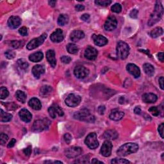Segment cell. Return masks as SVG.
<instances>
[{
	"label": "cell",
	"instance_id": "4fadbf2b",
	"mask_svg": "<svg viewBox=\"0 0 164 164\" xmlns=\"http://www.w3.org/2000/svg\"><path fill=\"white\" fill-rule=\"evenodd\" d=\"M98 54V51H97L96 48L91 46H88L87 49L85 50L84 55L85 58H87L88 60H94L97 58Z\"/></svg>",
	"mask_w": 164,
	"mask_h": 164
},
{
	"label": "cell",
	"instance_id": "91938a15",
	"mask_svg": "<svg viewBox=\"0 0 164 164\" xmlns=\"http://www.w3.org/2000/svg\"><path fill=\"white\" fill-rule=\"evenodd\" d=\"M158 58L159 59V60L162 62H163V52H160L158 53Z\"/></svg>",
	"mask_w": 164,
	"mask_h": 164
},
{
	"label": "cell",
	"instance_id": "7a4b0ae2",
	"mask_svg": "<svg viewBox=\"0 0 164 164\" xmlns=\"http://www.w3.org/2000/svg\"><path fill=\"white\" fill-rule=\"evenodd\" d=\"M139 150V146L135 143L129 142L125 144L118 149L117 154L119 157H126L131 153H136Z\"/></svg>",
	"mask_w": 164,
	"mask_h": 164
},
{
	"label": "cell",
	"instance_id": "277c9868",
	"mask_svg": "<svg viewBox=\"0 0 164 164\" xmlns=\"http://www.w3.org/2000/svg\"><path fill=\"white\" fill-rule=\"evenodd\" d=\"M116 50L117 57L121 60H124L128 57L130 52V47L125 42L119 41L117 43Z\"/></svg>",
	"mask_w": 164,
	"mask_h": 164
},
{
	"label": "cell",
	"instance_id": "e7e4bbea",
	"mask_svg": "<svg viewBox=\"0 0 164 164\" xmlns=\"http://www.w3.org/2000/svg\"><path fill=\"white\" fill-rule=\"evenodd\" d=\"M124 99H125V98L124 97H120L119 99V103L120 104H123L124 103Z\"/></svg>",
	"mask_w": 164,
	"mask_h": 164
},
{
	"label": "cell",
	"instance_id": "f907efd6",
	"mask_svg": "<svg viewBox=\"0 0 164 164\" xmlns=\"http://www.w3.org/2000/svg\"><path fill=\"white\" fill-rule=\"evenodd\" d=\"M138 14H139L138 10H137V9H133L132 11L130 12V16L131 18L136 19V18H137V16H138Z\"/></svg>",
	"mask_w": 164,
	"mask_h": 164
},
{
	"label": "cell",
	"instance_id": "6f0895ef",
	"mask_svg": "<svg viewBox=\"0 0 164 164\" xmlns=\"http://www.w3.org/2000/svg\"><path fill=\"white\" fill-rule=\"evenodd\" d=\"M81 19L83 20V21H88V19H90V15L89 14H83L82 17H81Z\"/></svg>",
	"mask_w": 164,
	"mask_h": 164
},
{
	"label": "cell",
	"instance_id": "db71d44e",
	"mask_svg": "<svg viewBox=\"0 0 164 164\" xmlns=\"http://www.w3.org/2000/svg\"><path fill=\"white\" fill-rule=\"evenodd\" d=\"M75 9L76 10V11L78 12L83 11V10H84L85 9V7L82 5H76V7H75Z\"/></svg>",
	"mask_w": 164,
	"mask_h": 164
},
{
	"label": "cell",
	"instance_id": "74e56055",
	"mask_svg": "<svg viewBox=\"0 0 164 164\" xmlns=\"http://www.w3.org/2000/svg\"><path fill=\"white\" fill-rule=\"evenodd\" d=\"M112 163H120V164H125V163H130V162L128 160L123 158H114L111 161Z\"/></svg>",
	"mask_w": 164,
	"mask_h": 164
},
{
	"label": "cell",
	"instance_id": "4dcf8cb0",
	"mask_svg": "<svg viewBox=\"0 0 164 164\" xmlns=\"http://www.w3.org/2000/svg\"><path fill=\"white\" fill-rule=\"evenodd\" d=\"M69 17L66 14H61L58 18V24L60 26H64L68 23Z\"/></svg>",
	"mask_w": 164,
	"mask_h": 164
},
{
	"label": "cell",
	"instance_id": "e0dca14e",
	"mask_svg": "<svg viewBox=\"0 0 164 164\" xmlns=\"http://www.w3.org/2000/svg\"><path fill=\"white\" fill-rule=\"evenodd\" d=\"M92 39L94 44L96 46H103L108 42V39L105 37L101 35H94L92 36Z\"/></svg>",
	"mask_w": 164,
	"mask_h": 164
},
{
	"label": "cell",
	"instance_id": "ffe728a7",
	"mask_svg": "<svg viewBox=\"0 0 164 164\" xmlns=\"http://www.w3.org/2000/svg\"><path fill=\"white\" fill-rule=\"evenodd\" d=\"M46 58L49 64L52 68H55L56 65V60L55 58V53L53 50H50L46 52Z\"/></svg>",
	"mask_w": 164,
	"mask_h": 164
},
{
	"label": "cell",
	"instance_id": "816d5d0a",
	"mask_svg": "<svg viewBox=\"0 0 164 164\" xmlns=\"http://www.w3.org/2000/svg\"><path fill=\"white\" fill-rule=\"evenodd\" d=\"M23 152H24V153H25L26 156L29 157V156L30 155L31 153V146H29L28 147H26V148L24 149Z\"/></svg>",
	"mask_w": 164,
	"mask_h": 164
},
{
	"label": "cell",
	"instance_id": "4316f807",
	"mask_svg": "<svg viewBox=\"0 0 164 164\" xmlns=\"http://www.w3.org/2000/svg\"><path fill=\"white\" fill-rule=\"evenodd\" d=\"M43 58V53L41 52H38L34 53L33 54L29 55V60L33 62H39L41 61Z\"/></svg>",
	"mask_w": 164,
	"mask_h": 164
},
{
	"label": "cell",
	"instance_id": "7402d4cb",
	"mask_svg": "<svg viewBox=\"0 0 164 164\" xmlns=\"http://www.w3.org/2000/svg\"><path fill=\"white\" fill-rule=\"evenodd\" d=\"M45 68L44 67L41 65L35 66L32 69V73L36 78H39L41 75L44 73Z\"/></svg>",
	"mask_w": 164,
	"mask_h": 164
},
{
	"label": "cell",
	"instance_id": "c3c4849f",
	"mask_svg": "<svg viewBox=\"0 0 164 164\" xmlns=\"http://www.w3.org/2000/svg\"><path fill=\"white\" fill-rule=\"evenodd\" d=\"M64 140H65L66 144H69L72 141V136L69 133H66L64 135Z\"/></svg>",
	"mask_w": 164,
	"mask_h": 164
},
{
	"label": "cell",
	"instance_id": "6da1fadb",
	"mask_svg": "<svg viewBox=\"0 0 164 164\" xmlns=\"http://www.w3.org/2000/svg\"><path fill=\"white\" fill-rule=\"evenodd\" d=\"M163 14V9L160 1H157L156 3L155 8L152 14L151 15L150 19L148 22V25L152 26L153 25L158 22L162 18Z\"/></svg>",
	"mask_w": 164,
	"mask_h": 164
},
{
	"label": "cell",
	"instance_id": "f546056e",
	"mask_svg": "<svg viewBox=\"0 0 164 164\" xmlns=\"http://www.w3.org/2000/svg\"><path fill=\"white\" fill-rule=\"evenodd\" d=\"M15 96L17 100L22 103H25L26 100V96L25 93L21 90H17L15 93Z\"/></svg>",
	"mask_w": 164,
	"mask_h": 164
},
{
	"label": "cell",
	"instance_id": "8fae6325",
	"mask_svg": "<svg viewBox=\"0 0 164 164\" xmlns=\"http://www.w3.org/2000/svg\"><path fill=\"white\" fill-rule=\"evenodd\" d=\"M82 149L81 147L73 146L69 147L65 151V155L68 158H73L78 157L79 155L82 154Z\"/></svg>",
	"mask_w": 164,
	"mask_h": 164
},
{
	"label": "cell",
	"instance_id": "60d3db41",
	"mask_svg": "<svg viewBox=\"0 0 164 164\" xmlns=\"http://www.w3.org/2000/svg\"><path fill=\"white\" fill-rule=\"evenodd\" d=\"M5 56H6V57L8 59H9V60H12V59L14 58V57L15 56V52H12V51H10V50L7 51V52H5Z\"/></svg>",
	"mask_w": 164,
	"mask_h": 164
},
{
	"label": "cell",
	"instance_id": "e575fe53",
	"mask_svg": "<svg viewBox=\"0 0 164 164\" xmlns=\"http://www.w3.org/2000/svg\"><path fill=\"white\" fill-rule=\"evenodd\" d=\"M9 94V90H7V88L5 87H2L0 88V98L1 99H5L7 98Z\"/></svg>",
	"mask_w": 164,
	"mask_h": 164
},
{
	"label": "cell",
	"instance_id": "b9f144b4",
	"mask_svg": "<svg viewBox=\"0 0 164 164\" xmlns=\"http://www.w3.org/2000/svg\"><path fill=\"white\" fill-rule=\"evenodd\" d=\"M9 140V137H8L6 134L1 133L0 135V142H1V145H4Z\"/></svg>",
	"mask_w": 164,
	"mask_h": 164
},
{
	"label": "cell",
	"instance_id": "836d02e7",
	"mask_svg": "<svg viewBox=\"0 0 164 164\" xmlns=\"http://www.w3.org/2000/svg\"><path fill=\"white\" fill-rule=\"evenodd\" d=\"M17 65L19 67L20 69L23 70H26L28 68V64L27 62L24 59H19L17 60Z\"/></svg>",
	"mask_w": 164,
	"mask_h": 164
},
{
	"label": "cell",
	"instance_id": "5b68a950",
	"mask_svg": "<svg viewBox=\"0 0 164 164\" xmlns=\"http://www.w3.org/2000/svg\"><path fill=\"white\" fill-rule=\"evenodd\" d=\"M50 125V121L47 119H44L42 120H37L34 122L32 130L34 131L39 132L43 130H46Z\"/></svg>",
	"mask_w": 164,
	"mask_h": 164
},
{
	"label": "cell",
	"instance_id": "d6986e66",
	"mask_svg": "<svg viewBox=\"0 0 164 164\" xmlns=\"http://www.w3.org/2000/svg\"><path fill=\"white\" fill-rule=\"evenodd\" d=\"M19 115L21 117V120L25 122H29L31 121L32 119V115L27 109L23 108L21 110V111L19 113Z\"/></svg>",
	"mask_w": 164,
	"mask_h": 164
},
{
	"label": "cell",
	"instance_id": "f1b7e54d",
	"mask_svg": "<svg viewBox=\"0 0 164 164\" xmlns=\"http://www.w3.org/2000/svg\"><path fill=\"white\" fill-rule=\"evenodd\" d=\"M143 69L147 76H153L155 73V69L151 64H145L143 66Z\"/></svg>",
	"mask_w": 164,
	"mask_h": 164
},
{
	"label": "cell",
	"instance_id": "603a6c76",
	"mask_svg": "<svg viewBox=\"0 0 164 164\" xmlns=\"http://www.w3.org/2000/svg\"><path fill=\"white\" fill-rule=\"evenodd\" d=\"M85 37V33L82 30H74L71 33L70 39L72 41L78 42Z\"/></svg>",
	"mask_w": 164,
	"mask_h": 164
},
{
	"label": "cell",
	"instance_id": "681fc988",
	"mask_svg": "<svg viewBox=\"0 0 164 164\" xmlns=\"http://www.w3.org/2000/svg\"><path fill=\"white\" fill-rule=\"evenodd\" d=\"M5 106H7V108L9 110H15L17 108V105L15 104L14 103H9L7 104H5Z\"/></svg>",
	"mask_w": 164,
	"mask_h": 164
},
{
	"label": "cell",
	"instance_id": "680465c9",
	"mask_svg": "<svg viewBox=\"0 0 164 164\" xmlns=\"http://www.w3.org/2000/svg\"><path fill=\"white\" fill-rule=\"evenodd\" d=\"M134 112H135V114H136L137 115L141 114V108H140L139 106H136L135 109H134Z\"/></svg>",
	"mask_w": 164,
	"mask_h": 164
},
{
	"label": "cell",
	"instance_id": "1f68e13d",
	"mask_svg": "<svg viewBox=\"0 0 164 164\" xmlns=\"http://www.w3.org/2000/svg\"><path fill=\"white\" fill-rule=\"evenodd\" d=\"M163 29L160 27H157L151 31L150 35L153 38H157L158 37H160L163 34Z\"/></svg>",
	"mask_w": 164,
	"mask_h": 164
},
{
	"label": "cell",
	"instance_id": "484cf974",
	"mask_svg": "<svg viewBox=\"0 0 164 164\" xmlns=\"http://www.w3.org/2000/svg\"><path fill=\"white\" fill-rule=\"evenodd\" d=\"M118 136H119V135H118L117 131L114 130H107L104 132L103 135L104 138L108 140H115L117 139Z\"/></svg>",
	"mask_w": 164,
	"mask_h": 164
},
{
	"label": "cell",
	"instance_id": "f6af8a7d",
	"mask_svg": "<svg viewBox=\"0 0 164 164\" xmlns=\"http://www.w3.org/2000/svg\"><path fill=\"white\" fill-rule=\"evenodd\" d=\"M19 33L22 36L27 35H28V29H27V28L25 27V26H23V27L19 29Z\"/></svg>",
	"mask_w": 164,
	"mask_h": 164
},
{
	"label": "cell",
	"instance_id": "be15d7a7",
	"mask_svg": "<svg viewBox=\"0 0 164 164\" xmlns=\"http://www.w3.org/2000/svg\"><path fill=\"white\" fill-rule=\"evenodd\" d=\"M56 3V1H49V5H50V6L54 7L55 6Z\"/></svg>",
	"mask_w": 164,
	"mask_h": 164
},
{
	"label": "cell",
	"instance_id": "d590c367",
	"mask_svg": "<svg viewBox=\"0 0 164 164\" xmlns=\"http://www.w3.org/2000/svg\"><path fill=\"white\" fill-rule=\"evenodd\" d=\"M95 3L102 7H107L112 3L111 0H98L95 1Z\"/></svg>",
	"mask_w": 164,
	"mask_h": 164
},
{
	"label": "cell",
	"instance_id": "3957f363",
	"mask_svg": "<svg viewBox=\"0 0 164 164\" xmlns=\"http://www.w3.org/2000/svg\"><path fill=\"white\" fill-rule=\"evenodd\" d=\"M74 117L77 119L87 122H94L95 121V117L91 115L89 110L86 108L80 110L79 112H76L74 114Z\"/></svg>",
	"mask_w": 164,
	"mask_h": 164
},
{
	"label": "cell",
	"instance_id": "2e32d148",
	"mask_svg": "<svg viewBox=\"0 0 164 164\" xmlns=\"http://www.w3.org/2000/svg\"><path fill=\"white\" fill-rule=\"evenodd\" d=\"M124 115H125V113L123 112L118 109H114L110 112L109 117L111 120L118 121V120H120L122 119Z\"/></svg>",
	"mask_w": 164,
	"mask_h": 164
},
{
	"label": "cell",
	"instance_id": "d4e9b609",
	"mask_svg": "<svg viewBox=\"0 0 164 164\" xmlns=\"http://www.w3.org/2000/svg\"><path fill=\"white\" fill-rule=\"evenodd\" d=\"M53 91V88L51 86L49 85H44L41 88L40 90V96L43 98H46L52 94Z\"/></svg>",
	"mask_w": 164,
	"mask_h": 164
},
{
	"label": "cell",
	"instance_id": "f35d334b",
	"mask_svg": "<svg viewBox=\"0 0 164 164\" xmlns=\"http://www.w3.org/2000/svg\"><path fill=\"white\" fill-rule=\"evenodd\" d=\"M122 7L119 3H115L112 7V11L115 13H120L121 12Z\"/></svg>",
	"mask_w": 164,
	"mask_h": 164
},
{
	"label": "cell",
	"instance_id": "ba28073f",
	"mask_svg": "<svg viewBox=\"0 0 164 164\" xmlns=\"http://www.w3.org/2000/svg\"><path fill=\"white\" fill-rule=\"evenodd\" d=\"M81 97L74 94H71L66 99V103L70 107L77 106L81 102Z\"/></svg>",
	"mask_w": 164,
	"mask_h": 164
},
{
	"label": "cell",
	"instance_id": "7bdbcfd3",
	"mask_svg": "<svg viewBox=\"0 0 164 164\" xmlns=\"http://www.w3.org/2000/svg\"><path fill=\"white\" fill-rule=\"evenodd\" d=\"M89 162V157L88 156H85L83 158H80L79 160H76L75 163H86Z\"/></svg>",
	"mask_w": 164,
	"mask_h": 164
},
{
	"label": "cell",
	"instance_id": "bcb514c9",
	"mask_svg": "<svg viewBox=\"0 0 164 164\" xmlns=\"http://www.w3.org/2000/svg\"><path fill=\"white\" fill-rule=\"evenodd\" d=\"M61 61L64 64H69L71 61V58L68 56H63L61 57Z\"/></svg>",
	"mask_w": 164,
	"mask_h": 164
},
{
	"label": "cell",
	"instance_id": "7c38bea8",
	"mask_svg": "<svg viewBox=\"0 0 164 164\" xmlns=\"http://www.w3.org/2000/svg\"><path fill=\"white\" fill-rule=\"evenodd\" d=\"M112 144L109 140L104 141L101 149V155L105 157H110L112 153Z\"/></svg>",
	"mask_w": 164,
	"mask_h": 164
},
{
	"label": "cell",
	"instance_id": "8d00e7d4",
	"mask_svg": "<svg viewBox=\"0 0 164 164\" xmlns=\"http://www.w3.org/2000/svg\"><path fill=\"white\" fill-rule=\"evenodd\" d=\"M48 113H49L50 117L53 118V119H55L56 116L58 115V114H57V112H56V110L55 108L54 105H53V106L50 107V108H48Z\"/></svg>",
	"mask_w": 164,
	"mask_h": 164
},
{
	"label": "cell",
	"instance_id": "8992f818",
	"mask_svg": "<svg viewBox=\"0 0 164 164\" xmlns=\"http://www.w3.org/2000/svg\"><path fill=\"white\" fill-rule=\"evenodd\" d=\"M85 143L90 149H94L99 146V142L97 139V135L95 133L88 134L85 140Z\"/></svg>",
	"mask_w": 164,
	"mask_h": 164
},
{
	"label": "cell",
	"instance_id": "5bb4252c",
	"mask_svg": "<svg viewBox=\"0 0 164 164\" xmlns=\"http://www.w3.org/2000/svg\"><path fill=\"white\" fill-rule=\"evenodd\" d=\"M50 39L53 42H60L64 39V32L61 29H56L53 33L51 35Z\"/></svg>",
	"mask_w": 164,
	"mask_h": 164
},
{
	"label": "cell",
	"instance_id": "ac0fdd59",
	"mask_svg": "<svg viewBox=\"0 0 164 164\" xmlns=\"http://www.w3.org/2000/svg\"><path fill=\"white\" fill-rule=\"evenodd\" d=\"M21 19L17 16H12L8 21V25L12 29H15L21 25Z\"/></svg>",
	"mask_w": 164,
	"mask_h": 164
},
{
	"label": "cell",
	"instance_id": "9a60e30c",
	"mask_svg": "<svg viewBox=\"0 0 164 164\" xmlns=\"http://www.w3.org/2000/svg\"><path fill=\"white\" fill-rule=\"evenodd\" d=\"M126 69L130 74L137 78L141 76V71L140 69L136 65L133 64H129L126 67Z\"/></svg>",
	"mask_w": 164,
	"mask_h": 164
},
{
	"label": "cell",
	"instance_id": "9c48e42d",
	"mask_svg": "<svg viewBox=\"0 0 164 164\" xmlns=\"http://www.w3.org/2000/svg\"><path fill=\"white\" fill-rule=\"evenodd\" d=\"M88 73H89L88 69L83 66H77L74 70V74L75 76L79 79L85 78V77L88 76Z\"/></svg>",
	"mask_w": 164,
	"mask_h": 164
},
{
	"label": "cell",
	"instance_id": "6125c7cd",
	"mask_svg": "<svg viewBox=\"0 0 164 164\" xmlns=\"http://www.w3.org/2000/svg\"><path fill=\"white\" fill-rule=\"evenodd\" d=\"M92 163H103V162H101V161H99L97 159H96V158H94V159L92 160Z\"/></svg>",
	"mask_w": 164,
	"mask_h": 164
},
{
	"label": "cell",
	"instance_id": "f5cc1de1",
	"mask_svg": "<svg viewBox=\"0 0 164 164\" xmlns=\"http://www.w3.org/2000/svg\"><path fill=\"white\" fill-rule=\"evenodd\" d=\"M158 132H159L161 137H162V139H163L164 138V136H163V123H162L159 126H158Z\"/></svg>",
	"mask_w": 164,
	"mask_h": 164
},
{
	"label": "cell",
	"instance_id": "11a10c76",
	"mask_svg": "<svg viewBox=\"0 0 164 164\" xmlns=\"http://www.w3.org/2000/svg\"><path fill=\"white\" fill-rule=\"evenodd\" d=\"M98 111L100 115L104 114V111H105V106H100L98 109Z\"/></svg>",
	"mask_w": 164,
	"mask_h": 164
},
{
	"label": "cell",
	"instance_id": "9f6ffc18",
	"mask_svg": "<svg viewBox=\"0 0 164 164\" xmlns=\"http://www.w3.org/2000/svg\"><path fill=\"white\" fill-rule=\"evenodd\" d=\"M15 142H16L15 139H12L11 141H10V142H9V144H8V147H9V148H11V147H14L15 144Z\"/></svg>",
	"mask_w": 164,
	"mask_h": 164
},
{
	"label": "cell",
	"instance_id": "30bf717a",
	"mask_svg": "<svg viewBox=\"0 0 164 164\" xmlns=\"http://www.w3.org/2000/svg\"><path fill=\"white\" fill-rule=\"evenodd\" d=\"M117 26V20L115 16H109L104 23V28L106 31H111L116 28Z\"/></svg>",
	"mask_w": 164,
	"mask_h": 164
},
{
	"label": "cell",
	"instance_id": "ab89813d",
	"mask_svg": "<svg viewBox=\"0 0 164 164\" xmlns=\"http://www.w3.org/2000/svg\"><path fill=\"white\" fill-rule=\"evenodd\" d=\"M149 112L150 113H151V114L154 116H158V115H160V111L158 109L157 107L156 106H152L149 109Z\"/></svg>",
	"mask_w": 164,
	"mask_h": 164
},
{
	"label": "cell",
	"instance_id": "d6a6232c",
	"mask_svg": "<svg viewBox=\"0 0 164 164\" xmlns=\"http://www.w3.org/2000/svg\"><path fill=\"white\" fill-rule=\"evenodd\" d=\"M67 50H68V52L69 53H71V54H75V53L78 52V48L76 46V45L72 44V43H70V44L67 46Z\"/></svg>",
	"mask_w": 164,
	"mask_h": 164
},
{
	"label": "cell",
	"instance_id": "03108f58",
	"mask_svg": "<svg viewBox=\"0 0 164 164\" xmlns=\"http://www.w3.org/2000/svg\"><path fill=\"white\" fill-rule=\"evenodd\" d=\"M55 163H62V162H60V161H55V162H54Z\"/></svg>",
	"mask_w": 164,
	"mask_h": 164
},
{
	"label": "cell",
	"instance_id": "52a82bcc",
	"mask_svg": "<svg viewBox=\"0 0 164 164\" xmlns=\"http://www.w3.org/2000/svg\"><path fill=\"white\" fill-rule=\"evenodd\" d=\"M47 38V34L46 33H43L42 35L40 36L38 38L33 39V40L29 42L28 44L26 46V48L29 50H32L35 49V48H38L39 46L43 44V42H44L45 39Z\"/></svg>",
	"mask_w": 164,
	"mask_h": 164
},
{
	"label": "cell",
	"instance_id": "ee69618b",
	"mask_svg": "<svg viewBox=\"0 0 164 164\" xmlns=\"http://www.w3.org/2000/svg\"><path fill=\"white\" fill-rule=\"evenodd\" d=\"M10 45H11L12 48L17 49V48H19L21 45V41L20 42L17 41H12V42H10Z\"/></svg>",
	"mask_w": 164,
	"mask_h": 164
},
{
	"label": "cell",
	"instance_id": "94428289",
	"mask_svg": "<svg viewBox=\"0 0 164 164\" xmlns=\"http://www.w3.org/2000/svg\"><path fill=\"white\" fill-rule=\"evenodd\" d=\"M159 84H160V88H162V90H163V77L162 76V77H160V79H159Z\"/></svg>",
	"mask_w": 164,
	"mask_h": 164
},
{
	"label": "cell",
	"instance_id": "7dc6e473",
	"mask_svg": "<svg viewBox=\"0 0 164 164\" xmlns=\"http://www.w3.org/2000/svg\"><path fill=\"white\" fill-rule=\"evenodd\" d=\"M54 106H55V108L56 110V112H57L58 116L62 117L63 115H64V113L63 110L60 108V106H58V105H56V104H54Z\"/></svg>",
	"mask_w": 164,
	"mask_h": 164
},
{
	"label": "cell",
	"instance_id": "83f0119b",
	"mask_svg": "<svg viewBox=\"0 0 164 164\" xmlns=\"http://www.w3.org/2000/svg\"><path fill=\"white\" fill-rule=\"evenodd\" d=\"M12 119V115L9 113L5 112L1 109L0 110V121L1 122H9Z\"/></svg>",
	"mask_w": 164,
	"mask_h": 164
},
{
	"label": "cell",
	"instance_id": "cb8c5ba5",
	"mask_svg": "<svg viewBox=\"0 0 164 164\" xmlns=\"http://www.w3.org/2000/svg\"><path fill=\"white\" fill-rule=\"evenodd\" d=\"M28 104L31 108L35 110H39L42 108V104L41 101H40L39 99H37L36 98H31L30 100L29 101Z\"/></svg>",
	"mask_w": 164,
	"mask_h": 164
},
{
	"label": "cell",
	"instance_id": "44dd1931",
	"mask_svg": "<svg viewBox=\"0 0 164 164\" xmlns=\"http://www.w3.org/2000/svg\"><path fill=\"white\" fill-rule=\"evenodd\" d=\"M157 96L153 93H146L142 96V100L146 103H154L157 101Z\"/></svg>",
	"mask_w": 164,
	"mask_h": 164
}]
</instances>
